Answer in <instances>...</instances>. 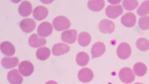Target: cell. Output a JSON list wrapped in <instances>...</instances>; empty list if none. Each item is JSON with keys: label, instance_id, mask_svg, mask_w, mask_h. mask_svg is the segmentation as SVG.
<instances>
[{"label": "cell", "instance_id": "4fadbf2b", "mask_svg": "<svg viewBox=\"0 0 149 84\" xmlns=\"http://www.w3.org/2000/svg\"><path fill=\"white\" fill-rule=\"evenodd\" d=\"M29 44L30 46L37 48L45 45L46 43V39L41 37L36 34H32L28 39Z\"/></svg>", "mask_w": 149, "mask_h": 84}, {"label": "cell", "instance_id": "9a60e30c", "mask_svg": "<svg viewBox=\"0 0 149 84\" xmlns=\"http://www.w3.org/2000/svg\"><path fill=\"white\" fill-rule=\"evenodd\" d=\"M121 22L125 26L130 27L134 26L136 22V17L132 12H127L123 15L121 18Z\"/></svg>", "mask_w": 149, "mask_h": 84}, {"label": "cell", "instance_id": "7a4b0ae2", "mask_svg": "<svg viewBox=\"0 0 149 84\" xmlns=\"http://www.w3.org/2000/svg\"><path fill=\"white\" fill-rule=\"evenodd\" d=\"M119 76L122 82L126 84L132 83L135 78L132 70L127 67L123 68L120 70L119 72Z\"/></svg>", "mask_w": 149, "mask_h": 84}, {"label": "cell", "instance_id": "484cf974", "mask_svg": "<svg viewBox=\"0 0 149 84\" xmlns=\"http://www.w3.org/2000/svg\"><path fill=\"white\" fill-rule=\"evenodd\" d=\"M137 13L139 16H143L149 13V0H146L141 4L137 10Z\"/></svg>", "mask_w": 149, "mask_h": 84}, {"label": "cell", "instance_id": "ffe728a7", "mask_svg": "<svg viewBox=\"0 0 149 84\" xmlns=\"http://www.w3.org/2000/svg\"><path fill=\"white\" fill-rule=\"evenodd\" d=\"M87 6L90 10L94 12L101 10L105 6L103 0H89L87 3Z\"/></svg>", "mask_w": 149, "mask_h": 84}, {"label": "cell", "instance_id": "f1b7e54d", "mask_svg": "<svg viewBox=\"0 0 149 84\" xmlns=\"http://www.w3.org/2000/svg\"><path fill=\"white\" fill-rule=\"evenodd\" d=\"M121 0H108V1L110 3L112 4H118L121 1Z\"/></svg>", "mask_w": 149, "mask_h": 84}, {"label": "cell", "instance_id": "5b68a950", "mask_svg": "<svg viewBox=\"0 0 149 84\" xmlns=\"http://www.w3.org/2000/svg\"><path fill=\"white\" fill-rule=\"evenodd\" d=\"M98 28L102 33L110 34L114 31L115 25L112 21L104 19L100 21L98 24Z\"/></svg>", "mask_w": 149, "mask_h": 84}, {"label": "cell", "instance_id": "ac0fdd59", "mask_svg": "<svg viewBox=\"0 0 149 84\" xmlns=\"http://www.w3.org/2000/svg\"><path fill=\"white\" fill-rule=\"evenodd\" d=\"M0 50L2 53L7 56L13 55L15 51L14 45L10 42L5 41L0 44Z\"/></svg>", "mask_w": 149, "mask_h": 84}, {"label": "cell", "instance_id": "ba28073f", "mask_svg": "<svg viewBox=\"0 0 149 84\" xmlns=\"http://www.w3.org/2000/svg\"><path fill=\"white\" fill-rule=\"evenodd\" d=\"M20 27L22 30L26 33L32 31L36 28L35 22L30 18H26L22 19L19 23Z\"/></svg>", "mask_w": 149, "mask_h": 84}, {"label": "cell", "instance_id": "603a6c76", "mask_svg": "<svg viewBox=\"0 0 149 84\" xmlns=\"http://www.w3.org/2000/svg\"><path fill=\"white\" fill-rule=\"evenodd\" d=\"M50 55V50L49 48L46 47L39 48L36 52L37 58L40 60H46L49 57Z\"/></svg>", "mask_w": 149, "mask_h": 84}, {"label": "cell", "instance_id": "e0dca14e", "mask_svg": "<svg viewBox=\"0 0 149 84\" xmlns=\"http://www.w3.org/2000/svg\"><path fill=\"white\" fill-rule=\"evenodd\" d=\"M32 10L31 4L26 0L22 1L19 4L18 8L19 14L24 17L29 16L31 13Z\"/></svg>", "mask_w": 149, "mask_h": 84}, {"label": "cell", "instance_id": "6da1fadb", "mask_svg": "<svg viewBox=\"0 0 149 84\" xmlns=\"http://www.w3.org/2000/svg\"><path fill=\"white\" fill-rule=\"evenodd\" d=\"M52 24L57 31H61L69 28L71 23L68 19L63 15L56 17L53 20Z\"/></svg>", "mask_w": 149, "mask_h": 84}, {"label": "cell", "instance_id": "44dd1931", "mask_svg": "<svg viewBox=\"0 0 149 84\" xmlns=\"http://www.w3.org/2000/svg\"><path fill=\"white\" fill-rule=\"evenodd\" d=\"M91 41V36L90 34L86 32H82L79 33L78 36L79 44L83 47L88 46Z\"/></svg>", "mask_w": 149, "mask_h": 84}, {"label": "cell", "instance_id": "9c48e42d", "mask_svg": "<svg viewBox=\"0 0 149 84\" xmlns=\"http://www.w3.org/2000/svg\"><path fill=\"white\" fill-rule=\"evenodd\" d=\"M53 27L49 22L44 21L41 22L38 26L37 32L39 36L45 37L51 34Z\"/></svg>", "mask_w": 149, "mask_h": 84}, {"label": "cell", "instance_id": "f546056e", "mask_svg": "<svg viewBox=\"0 0 149 84\" xmlns=\"http://www.w3.org/2000/svg\"><path fill=\"white\" fill-rule=\"evenodd\" d=\"M45 84H58L56 81L53 80L47 81Z\"/></svg>", "mask_w": 149, "mask_h": 84}, {"label": "cell", "instance_id": "d4e9b609", "mask_svg": "<svg viewBox=\"0 0 149 84\" xmlns=\"http://www.w3.org/2000/svg\"><path fill=\"white\" fill-rule=\"evenodd\" d=\"M136 47L140 50L145 51L149 49V41L146 38H139L136 43Z\"/></svg>", "mask_w": 149, "mask_h": 84}, {"label": "cell", "instance_id": "277c9868", "mask_svg": "<svg viewBox=\"0 0 149 84\" xmlns=\"http://www.w3.org/2000/svg\"><path fill=\"white\" fill-rule=\"evenodd\" d=\"M18 69L22 76H28L31 75L33 73L34 67L30 62L24 60L19 63L18 66Z\"/></svg>", "mask_w": 149, "mask_h": 84}, {"label": "cell", "instance_id": "4dcf8cb0", "mask_svg": "<svg viewBox=\"0 0 149 84\" xmlns=\"http://www.w3.org/2000/svg\"><path fill=\"white\" fill-rule=\"evenodd\" d=\"M134 84H143L142 83H134Z\"/></svg>", "mask_w": 149, "mask_h": 84}, {"label": "cell", "instance_id": "2e32d148", "mask_svg": "<svg viewBox=\"0 0 149 84\" xmlns=\"http://www.w3.org/2000/svg\"><path fill=\"white\" fill-rule=\"evenodd\" d=\"M48 11L47 8L44 6L39 5L36 6L33 11V18L38 20H42L47 16Z\"/></svg>", "mask_w": 149, "mask_h": 84}, {"label": "cell", "instance_id": "83f0119b", "mask_svg": "<svg viewBox=\"0 0 149 84\" xmlns=\"http://www.w3.org/2000/svg\"><path fill=\"white\" fill-rule=\"evenodd\" d=\"M138 24L142 30H146L149 29V16H144L139 18Z\"/></svg>", "mask_w": 149, "mask_h": 84}, {"label": "cell", "instance_id": "8992f818", "mask_svg": "<svg viewBox=\"0 0 149 84\" xmlns=\"http://www.w3.org/2000/svg\"><path fill=\"white\" fill-rule=\"evenodd\" d=\"M105 12L106 15L109 18L115 19L122 14L123 9L120 5H109L106 8Z\"/></svg>", "mask_w": 149, "mask_h": 84}, {"label": "cell", "instance_id": "d6986e66", "mask_svg": "<svg viewBox=\"0 0 149 84\" xmlns=\"http://www.w3.org/2000/svg\"><path fill=\"white\" fill-rule=\"evenodd\" d=\"M19 62V60L16 57H5L1 60V63L4 68L10 69L17 66Z\"/></svg>", "mask_w": 149, "mask_h": 84}, {"label": "cell", "instance_id": "cb8c5ba5", "mask_svg": "<svg viewBox=\"0 0 149 84\" xmlns=\"http://www.w3.org/2000/svg\"><path fill=\"white\" fill-rule=\"evenodd\" d=\"M76 61L77 64L81 66L86 65L89 61L88 55L86 52H81L76 55Z\"/></svg>", "mask_w": 149, "mask_h": 84}, {"label": "cell", "instance_id": "7c38bea8", "mask_svg": "<svg viewBox=\"0 0 149 84\" xmlns=\"http://www.w3.org/2000/svg\"><path fill=\"white\" fill-rule=\"evenodd\" d=\"M106 51V47L103 43L97 42L92 46L91 53L92 59L101 56Z\"/></svg>", "mask_w": 149, "mask_h": 84}, {"label": "cell", "instance_id": "52a82bcc", "mask_svg": "<svg viewBox=\"0 0 149 84\" xmlns=\"http://www.w3.org/2000/svg\"><path fill=\"white\" fill-rule=\"evenodd\" d=\"M77 76L78 79L81 82L87 83L92 80L94 74L91 69L88 68H84L79 71Z\"/></svg>", "mask_w": 149, "mask_h": 84}, {"label": "cell", "instance_id": "3957f363", "mask_svg": "<svg viewBox=\"0 0 149 84\" xmlns=\"http://www.w3.org/2000/svg\"><path fill=\"white\" fill-rule=\"evenodd\" d=\"M132 53L130 46L127 43L123 42L120 43L118 47L116 53L120 59L125 60L128 58Z\"/></svg>", "mask_w": 149, "mask_h": 84}, {"label": "cell", "instance_id": "8fae6325", "mask_svg": "<svg viewBox=\"0 0 149 84\" xmlns=\"http://www.w3.org/2000/svg\"><path fill=\"white\" fill-rule=\"evenodd\" d=\"M7 79L11 84H21L23 78L17 69H13L9 71L7 74Z\"/></svg>", "mask_w": 149, "mask_h": 84}, {"label": "cell", "instance_id": "4316f807", "mask_svg": "<svg viewBox=\"0 0 149 84\" xmlns=\"http://www.w3.org/2000/svg\"><path fill=\"white\" fill-rule=\"evenodd\" d=\"M124 8L127 10H132L135 9L139 5L137 0H123L122 2Z\"/></svg>", "mask_w": 149, "mask_h": 84}, {"label": "cell", "instance_id": "30bf717a", "mask_svg": "<svg viewBox=\"0 0 149 84\" xmlns=\"http://www.w3.org/2000/svg\"><path fill=\"white\" fill-rule=\"evenodd\" d=\"M77 32L75 29H70L63 31L61 34L62 41L69 44L74 43L76 40Z\"/></svg>", "mask_w": 149, "mask_h": 84}, {"label": "cell", "instance_id": "7402d4cb", "mask_svg": "<svg viewBox=\"0 0 149 84\" xmlns=\"http://www.w3.org/2000/svg\"><path fill=\"white\" fill-rule=\"evenodd\" d=\"M133 70L135 75L139 77H142L146 74L147 71V67L144 63L139 62L134 65Z\"/></svg>", "mask_w": 149, "mask_h": 84}, {"label": "cell", "instance_id": "5bb4252c", "mask_svg": "<svg viewBox=\"0 0 149 84\" xmlns=\"http://www.w3.org/2000/svg\"><path fill=\"white\" fill-rule=\"evenodd\" d=\"M70 47L63 43L55 44L52 49V54L54 55L59 56L67 53L69 50Z\"/></svg>", "mask_w": 149, "mask_h": 84}]
</instances>
